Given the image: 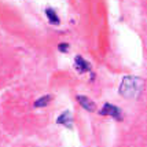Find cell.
Wrapping results in <instances>:
<instances>
[{"instance_id": "277c9868", "label": "cell", "mask_w": 147, "mask_h": 147, "mask_svg": "<svg viewBox=\"0 0 147 147\" xmlns=\"http://www.w3.org/2000/svg\"><path fill=\"white\" fill-rule=\"evenodd\" d=\"M77 100L80 102V105L83 106L84 109H87L88 111H92V110H95V105H94V102L92 100H90L87 96H77Z\"/></svg>"}, {"instance_id": "5b68a950", "label": "cell", "mask_w": 147, "mask_h": 147, "mask_svg": "<svg viewBox=\"0 0 147 147\" xmlns=\"http://www.w3.org/2000/svg\"><path fill=\"white\" fill-rule=\"evenodd\" d=\"M57 122L61 124V125H65V127L70 128V113H69V111H65L63 114H61L58 117Z\"/></svg>"}, {"instance_id": "3957f363", "label": "cell", "mask_w": 147, "mask_h": 147, "mask_svg": "<svg viewBox=\"0 0 147 147\" xmlns=\"http://www.w3.org/2000/svg\"><path fill=\"white\" fill-rule=\"evenodd\" d=\"M74 66H76L77 70L81 71V73L91 70V65L88 63V62H85V59L81 57H76V63H74Z\"/></svg>"}, {"instance_id": "ba28073f", "label": "cell", "mask_w": 147, "mask_h": 147, "mask_svg": "<svg viewBox=\"0 0 147 147\" xmlns=\"http://www.w3.org/2000/svg\"><path fill=\"white\" fill-rule=\"evenodd\" d=\"M67 47H69V45L66 44V43H62V44H59V45H58L59 51H62V52H66V51H67Z\"/></svg>"}, {"instance_id": "7a4b0ae2", "label": "cell", "mask_w": 147, "mask_h": 147, "mask_svg": "<svg viewBox=\"0 0 147 147\" xmlns=\"http://www.w3.org/2000/svg\"><path fill=\"white\" fill-rule=\"evenodd\" d=\"M100 115H111V117H114L115 120H118V121L122 120L121 110L118 107H115V106H113V105H110V103H106L103 106V109L100 110Z\"/></svg>"}, {"instance_id": "52a82bcc", "label": "cell", "mask_w": 147, "mask_h": 147, "mask_svg": "<svg viewBox=\"0 0 147 147\" xmlns=\"http://www.w3.org/2000/svg\"><path fill=\"white\" fill-rule=\"evenodd\" d=\"M50 100H51V96H43V98H40V99H37V100L34 102V106H36V107H44V106L48 105Z\"/></svg>"}, {"instance_id": "6da1fadb", "label": "cell", "mask_w": 147, "mask_h": 147, "mask_svg": "<svg viewBox=\"0 0 147 147\" xmlns=\"http://www.w3.org/2000/svg\"><path fill=\"white\" fill-rule=\"evenodd\" d=\"M143 90V81L139 77L128 76L122 80L120 85V94L124 98H136Z\"/></svg>"}, {"instance_id": "8992f818", "label": "cell", "mask_w": 147, "mask_h": 147, "mask_svg": "<svg viewBox=\"0 0 147 147\" xmlns=\"http://www.w3.org/2000/svg\"><path fill=\"white\" fill-rule=\"evenodd\" d=\"M45 14H47V18H48V21H50L51 24H54V25H58V24H59V18H58L57 13H55L52 8H47V10H45Z\"/></svg>"}]
</instances>
